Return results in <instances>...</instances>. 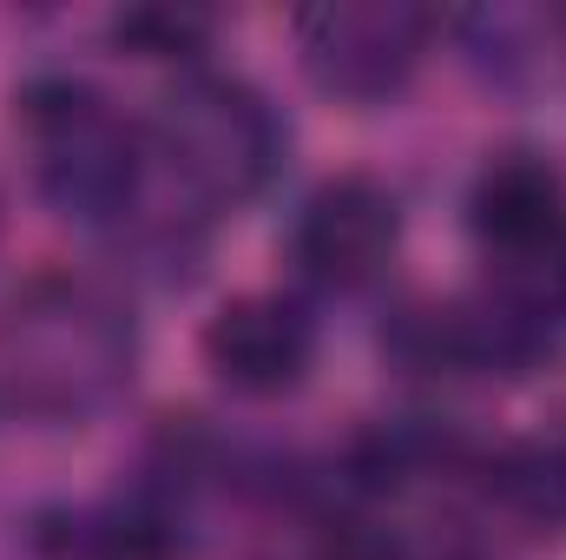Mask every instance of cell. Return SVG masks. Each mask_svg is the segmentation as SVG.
<instances>
[{"label": "cell", "mask_w": 566, "mask_h": 560, "mask_svg": "<svg viewBox=\"0 0 566 560\" xmlns=\"http://www.w3.org/2000/svg\"><path fill=\"white\" fill-rule=\"evenodd\" d=\"M113 33L126 46H139L145 60H178V53H198V40L211 33L205 13H171V7H133L113 20Z\"/></svg>", "instance_id": "obj_9"}, {"label": "cell", "mask_w": 566, "mask_h": 560, "mask_svg": "<svg viewBox=\"0 0 566 560\" xmlns=\"http://www.w3.org/2000/svg\"><path fill=\"white\" fill-rule=\"evenodd\" d=\"M145 145L171 172V185L205 211L258 198L283 165V126L271 100L231 73H185L178 86H165Z\"/></svg>", "instance_id": "obj_3"}, {"label": "cell", "mask_w": 566, "mask_h": 560, "mask_svg": "<svg viewBox=\"0 0 566 560\" xmlns=\"http://www.w3.org/2000/svg\"><path fill=\"white\" fill-rule=\"evenodd\" d=\"M13 120L33 158V185L60 218L99 231L139 218L151 145L126 113H113V100H99L80 80H33L13 100Z\"/></svg>", "instance_id": "obj_2"}, {"label": "cell", "mask_w": 566, "mask_h": 560, "mask_svg": "<svg viewBox=\"0 0 566 560\" xmlns=\"http://www.w3.org/2000/svg\"><path fill=\"white\" fill-rule=\"evenodd\" d=\"M139 370L133 310L86 278H33L0 317V383L20 409L80 422Z\"/></svg>", "instance_id": "obj_1"}, {"label": "cell", "mask_w": 566, "mask_h": 560, "mask_svg": "<svg viewBox=\"0 0 566 560\" xmlns=\"http://www.w3.org/2000/svg\"><path fill=\"white\" fill-rule=\"evenodd\" d=\"M402 245V205L382 178L369 172H343L329 185H316L296 211V265L303 278L323 290H363Z\"/></svg>", "instance_id": "obj_5"}, {"label": "cell", "mask_w": 566, "mask_h": 560, "mask_svg": "<svg viewBox=\"0 0 566 560\" xmlns=\"http://www.w3.org/2000/svg\"><path fill=\"white\" fill-rule=\"evenodd\" d=\"M566 218V178L547 152H501L474 172L468 185V231L488 251L527 258L560 238Z\"/></svg>", "instance_id": "obj_7"}, {"label": "cell", "mask_w": 566, "mask_h": 560, "mask_svg": "<svg viewBox=\"0 0 566 560\" xmlns=\"http://www.w3.org/2000/svg\"><path fill=\"white\" fill-rule=\"evenodd\" d=\"M560 303H566V251H560Z\"/></svg>", "instance_id": "obj_10"}, {"label": "cell", "mask_w": 566, "mask_h": 560, "mask_svg": "<svg viewBox=\"0 0 566 560\" xmlns=\"http://www.w3.org/2000/svg\"><path fill=\"white\" fill-rule=\"evenodd\" d=\"M468 60L501 86H534L566 60V13L560 7H481L454 20Z\"/></svg>", "instance_id": "obj_8"}, {"label": "cell", "mask_w": 566, "mask_h": 560, "mask_svg": "<svg viewBox=\"0 0 566 560\" xmlns=\"http://www.w3.org/2000/svg\"><path fill=\"white\" fill-rule=\"evenodd\" d=\"M205 363L218 370L224 390L238 396H283L310 376L316 363V323L290 297H231L205 323Z\"/></svg>", "instance_id": "obj_6"}, {"label": "cell", "mask_w": 566, "mask_h": 560, "mask_svg": "<svg viewBox=\"0 0 566 560\" xmlns=\"http://www.w3.org/2000/svg\"><path fill=\"white\" fill-rule=\"evenodd\" d=\"M290 33L310 86L349 106H376L416 80L434 20L409 0H323V7H303Z\"/></svg>", "instance_id": "obj_4"}]
</instances>
